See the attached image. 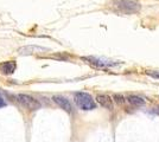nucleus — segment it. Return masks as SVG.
<instances>
[{
    "mask_svg": "<svg viewBox=\"0 0 159 142\" xmlns=\"http://www.w3.org/2000/svg\"><path fill=\"white\" fill-rule=\"evenodd\" d=\"M112 7L116 12L122 14H134L139 12L141 8L139 2L133 0H113Z\"/></svg>",
    "mask_w": 159,
    "mask_h": 142,
    "instance_id": "f257e3e1",
    "label": "nucleus"
},
{
    "mask_svg": "<svg viewBox=\"0 0 159 142\" xmlns=\"http://www.w3.org/2000/svg\"><path fill=\"white\" fill-rule=\"evenodd\" d=\"M74 101L80 109H82L84 111L93 110L96 108V103L94 101V98L92 97V95L88 93H83V91L76 93L74 95Z\"/></svg>",
    "mask_w": 159,
    "mask_h": 142,
    "instance_id": "f03ea898",
    "label": "nucleus"
},
{
    "mask_svg": "<svg viewBox=\"0 0 159 142\" xmlns=\"http://www.w3.org/2000/svg\"><path fill=\"white\" fill-rule=\"evenodd\" d=\"M82 59L87 62L88 64H90L92 67L96 69H108L114 68L116 65H119V62L115 61H108V59H103V58H98V57H82Z\"/></svg>",
    "mask_w": 159,
    "mask_h": 142,
    "instance_id": "7ed1b4c3",
    "label": "nucleus"
},
{
    "mask_svg": "<svg viewBox=\"0 0 159 142\" xmlns=\"http://www.w3.org/2000/svg\"><path fill=\"white\" fill-rule=\"evenodd\" d=\"M16 98L19 104H21L24 108L29 109V110H37L40 108V102L30 95L19 94L16 96Z\"/></svg>",
    "mask_w": 159,
    "mask_h": 142,
    "instance_id": "20e7f679",
    "label": "nucleus"
},
{
    "mask_svg": "<svg viewBox=\"0 0 159 142\" xmlns=\"http://www.w3.org/2000/svg\"><path fill=\"white\" fill-rule=\"evenodd\" d=\"M52 100L58 107H61L63 110H66V113H73V105L68 98L63 97V96H53Z\"/></svg>",
    "mask_w": 159,
    "mask_h": 142,
    "instance_id": "39448f33",
    "label": "nucleus"
},
{
    "mask_svg": "<svg viewBox=\"0 0 159 142\" xmlns=\"http://www.w3.org/2000/svg\"><path fill=\"white\" fill-rule=\"evenodd\" d=\"M48 51L45 47H40L36 46V45H29V46H23L18 49V54H42V52H45Z\"/></svg>",
    "mask_w": 159,
    "mask_h": 142,
    "instance_id": "423d86ee",
    "label": "nucleus"
},
{
    "mask_svg": "<svg viewBox=\"0 0 159 142\" xmlns=\"http://www.w3.org/2000/svg\"><path fill=\"white\" fill-rule=\"evenodd\" d=\"M96 102L105 109H108V110H112L113 109V100H112V97L108 96V95H106V94L98 95V96H96Z\"/></svg>",
    "mask_w": 159,
    "mask_h": 142,
    "instance_id": "0eeeda50",
    "label": "nucleus"
},
{
    "mask_svg": "<svg viewBox=\"0 0 159 142\" xmlns=\"http://www.w3.org/2000/svg\"><path fill=\"white\" fill-rule=\"evenodd\" d=\"M17 64L14 61H7L0 64V71L4 75H12L16 71Z\"/></svg>",
    "mask_w": 159,
    "mask_h": 142,
    "instance_id": "6e6552de",
    "label": "nucleus"
},
{
    "mask_svg": "<svg viewBox=\"0 0 159 142\" xmlns=\"http://www.w3.org/2000/svg\"><path fill=\"white\" fill-rule=\"evenodd\" d=\"M126 101L129 104L134 105V107H141V105L145 104V100L143 97H140V96H137V95H129V96H127Z\"/></svg>",
    "mask_w": 159,
    "mask_h": 142,
    "instance_id": "1a4fd4ad",
    "label": "nucleus"
},
{
    "mask_svg": "<svg viewBox=\"0 0 159 142\" xmlns=\"http://www.w3.org/2000/svg\"><path fill=\"white\" fill-rule=\"evenodd\" d=\"M113 98H114V101L116 102V103H118V104H124V103H125V102H126V98H125V97H124V96H122V95H114V97H113Z\"/></svg>",
    "mask_w": 159,
    "mask_h": 142,
    "instance_id": "9d476101",
    "label": "nucleus"
},
{
    "mask_svg": "<svg viewBox=\"0 0 159 142\" xmlns=\"http://www.w3.org/2000/svg\"><path fill=\"white\" fill-rule=\"evenodd\" d=\"M146 74L148 75V76H151L152 78L159 80V70H147Z\"/></svg>",
    "mask_w": 159,
    "mask_h": 142,
    "instance_id": "9b49d317",
    "label": "nucleus"
},
{
    "mask_svg": "<svg viewBox=\"0 0 159 142\" xmlns=\"http://www.w3.org/2000/svg\"><path fill=\"white\" fill-rule=\"evenodd\" d=\"M6 105V101H5V98L2 97V95L0 94V108H2V107H5Z\"/></svg>",
    "mask_w": 159,
    "mask_h": 142,
    "instance_id": "f8f14e48",
    "label": "nucleus"
},
{
    "mask_svg": "<svg viewBox=\"0 0 159 142\" xmlns=\"http://www.w3.org/2000/svg\"><path fill=\"white\" fill-rule=\"evenodd\" d=\"M154 113H157V114H159V105L156 108V110H154Z\"/></svg>",
    "mask_w": 159,
    "mask_h": 142,
    "instance_id": "ddd939ff",
    "label": "nucleus"
}]
</instances>
